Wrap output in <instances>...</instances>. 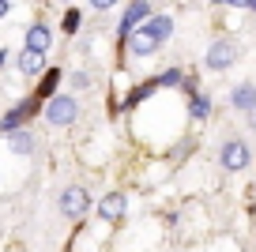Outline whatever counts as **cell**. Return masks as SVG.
<instances>
[{
  "label": "cell",
  "mask_w": 256,
  "mask_h": 252,
  "mask_svg": "<svg viewBox=\"0 0 256 252\" xmlns=\"http://www.w3.org/2000/svg\"><path fill=\"white\" fill-rule=\"evenodd\" d=\"M46 120L53 128H72L76 120H80V102H76V94H53L46 102Z\"/></svg>",
  "instance_id": "cell-1"
},
{
  "label": "cell",
  "mask_w": 256,
  "mask_h": 252,
  "mask_svg": "<svg viewBox=\"0 0 256 252\" xmlns=\"http://www.w3.org/2000/svg\"><path fill=\"white\" fill-rule=\"evenodd\" d=\"M218 162H222V170H230V174H241V170H248V162H252V150H248L245 140L230 136V140L218 147Z\"/></svg>",
  "instance_id": "cell-2"
},
{
  "label": "cell",
  "mask_w": 256,
  "mask_h": 252,
  "mask_svg": "<svg viewBox=\"0 0 256 252\" xmlns=\"http://www.w3.org/2000/svg\"><path fill=\"white\" fill-rule=\"evenodd\" d=\"M90 207V192L83 188V184H68V188L60 192V214L64 218H83Z\"/></svg>",
  "instance_id": "cell-3"
},
{
  "label": "cell",
  "mask_w": 256,
  "mask_h": 252,
  "mask_svg": "<svg viewBox=\"0 0 256 252\" xmlns=\"http://www.w3.org/2000/svg\"><path fill=\"white\" fill-rule=\"evenodd\" d=\"M234 60H238V46H234L230 38H218L215 46L208 49V56H204V64H208L211 72H226Z\"/></svg>",
  "instance_id": "cell-4"
},
{
  "label": "cell",
  "mask_w": 256,
  "mask_h": 252,
  "mask_svg": "<svg viewBox=\"0 0 256 252\" xmlns=\"http://www.w3.org/2000/svg\"><path fill=\"white\" fill-rule=\"evenodd\" d=\"M34 113H38V98H23V102L16 106V110H8L4 113V120H0V132H19V128L26 124V120L34 117Z\"/></svg>",
  "instance_id": "cell-5"
},
{
  "label": "cell",
  "mask_w": 256,
  "mask_h": 252,
  "mask_svg": "<svg viewBox=\"0 0 256 252\" xmlns=\"http://www.w3.org/2000/svg\"><path fill=\"white\" fill-rule=\"evenodd\" d=\"M154 12H151V4H144V0H136V4H128L124 8V16H120V26H117V34L120 38H128L132 30H140V26L151 19Z\"/></svg>",
  "instance_id": "cell-6"
},
{
  "label": "cell",
  "mask_w": 256,
  "mask_h": 252,
  "mask_svg": "<svg viewBox=\"0 0 256 252\" xmlns=\"http://www.w3.org/2000/svg\"><path fill=\"white\" fill-rule=\"evenodd\" d=\"M124 46H128V53H132V56H151L154 49H158V42H154L151 34L140 26V30H132V34L124 38Z\"/></svg>",
  "instance_id": "cell-7"
},
{
  "label": "cell",
  "mask_w": 256,
  "mask_h": 252,
  "mask_svg": "<svg viewBox=\"0 0 256 252\" xmlns=\"http://www.w3.org/2000/svg\"><path fill=\"white\" fill-rule=\"evenodd\" d=\"M124 211H128V204H124V196H120V192H110V196L98 200V214H102L106 222L124 218Z\"/></svg>",
  "instance_id": "cell-8"
},
{
  "label": "cell",
  "mask_w": 256,
  "mask_h": 252,
  "mask_svg": "<svg viewBox=\"0 0 256 252\" xmlns=\"http://www.w3.org/2000/svg\"><path fill=\"white\" fill-rule=\"evenodd\" d=\"M230 106L241 110V113H252L256 110V83H238L230 90Z\"/></svg>",
  "instance_id": "cell-9"
},
{
  "label": "cell",
  "mask_w": 256,
  "mask_h": 252,
  "mask_svg": "<svg viewBox=\"0 0 256 252\" xmlns=\"http://www.w3.org/2000/svg\"><path fill=\"white\" fill-rule=\"evenodd\" d=\"M46 49H49V26L46 23H30L26 26V53L46 56Z\"/></svg>",
  "instance_id": "cell-10"
},
{
  "label": "cell",
  "mask_w": 256,
  "mask_h": 252,
  "mask_svg": "<svg viewBox=\"0 0 256 252\" xmlns=\"http://www.w3.org/2000/svg\"><path fill=\"white\" fill-rule=\"evenodd\" d=\"M8 147L16 150V154H34V150H38V136L30 132V128H19V132H12L8 136Z\"/></svg>",
  "instance_id": "cell-11"
},
{
  "label": "cell",
  "mask_w": 256,
  "mask_h": 252,
  "mask_svg": "<svg viewBox=\"0 0 256 252\" xmlns=\"http://www.w3.org/2000/svg\"><path fill=\"white\" fill-rule=\"evenodd\" d=\"M144 30H147V34H151V38L162 46V42L174 34V19H170V16H151V19L144 23Z\"/></svg>",
  "instance_id": "cell-12"
},
{
  "label": "cell",
  "mask_w": 256,
  "mask_h": 252,
  "mask_svg": "<svg viewBox=\"0 0 256 252\" xmlns=\"http://www.w3.org/2000/svg\"><path fill=\"white\" fill-rule=\"evenodd\" d=\"M19 72H23L26 79H34V76H42L46 72V56H38V53H19Z\"/></svg>",
  "instance_id": "cell-13"
},
{
  "label": "cell",
  "mask_w": 256,
  "mask_h": 252,
  "mask_svg": "<svg viewBox=\"0 0 256 252\" xmlns=\"http://www.w3.org/2000/svg\"><path fill=\"white\" fill-rule=\"evenodd\" d=\"M56 83H60V68H46L42 72V83H38V98H53Z\"/></svg>",
  "instance_id": "cell-14"
},
{
  "label": "cell",
  "mask_w": 256,
  "mask_h": 252,
  "mask_svg": "<svg viewBox=\"0 0 256 252\" xmlns=\"http://www.w3.org/2000/svg\"><path fill=\"white\" fill-rule=\"evenodd\" d=\"M208 113H211V98L208 94H192L188 98V117L192 120H204Z\"/></svg>",
  "instance_id": "cell-15"
},
{
  "label": "cell",
  "mask_w": 256,
  "mask_h": 252,
  "mask_svg": "<svg viewBox=\"0 0 256 252\" xmlns=\"http://www.w3.org/2000/svg\"><path fill=\"white\" fill-rule=\"evenodd\" d=\"M154 87H158V83H154V79H151V83H144V87H136V90H132V94L124 98V110H132V106H140V102H144V98L151 94Z\"/></svg>",
  "instance_id": "cell-16"
},
{
  "label": "cell",
  "mask_w": 256,
  "mask_h": 252,
  "mask_svg": "<svg viewBox=\"0 0 256 252\" xmlns=\"http://www.w3.org/2000/svg\"><path fill=\"white\" fill-rule=\"evenodd\" d=\"M154 83H158V87H184V76H181L177 68H170V72H162Z\"/></svg>",
  "instance_id": "cell-17"
},
{
  "label": "cell",
  "mask_w": 256,
  "mask_h": 252,
  "mask_svg": "<svg viewBox=\"0 0 256 252\" xmlns=\"http://www.w3.org/2000/svg\"><path fill=\"white\" fill-rule=\"evenodd\" d=\"M80 30V8H68L64 12V34H76Z\"/></svg>",
  "instance_id": "cell-18"
},
{
  "label": "cell",
  "mask_w": 256,
  "mask_h": 252,
  "mask_svg": "<svg viewBox=\"0 0 256 252\" xmlns=\"http://www.w3.org/2000/svg\"><path fill=\"white\" fill-rule=\"evenodd\" d=\"M68 83H72V90H87V87H90V76H87V72H72V76H68Z\"/></svg>",
  "instance_id": "cell-19"
},
{
  "label": "cell",
  "mask_w": 256,
  "mask_h": 252,
  "mask_svg": "<svg viewBox=\"0 0 256 252\" xmlns=\"http://www.w3.org/2000/svg\"><path fill=\"white\" fill-rule=\"evenodd\" d=\"M238 8H245V12H252V16H256V0H238Z\"/></svg>",
  "instance_id": "cell-20"
},
{
  "label": "cell",
  "mask_w": 256,
  "mask_h": 252,
  "mask_svg": "<svg viewBox=\"0 0 256 252\" xmlns=\"http://www.w3.org/2000/svg\"><path fill=\"white\" fill-rule=\"evenodd\" d=\"M8 12H12V4H8V0H0V19L8 16Z\"/></svg>",
  "instance_id": "cell-21"
},
{
  "label": "cell",
  "mask_w": 256,
  "mask_h": 252,
  "mask_svg": "<svg viewBox=\"0 0 256 252\" xmlns=\"http://www.w3.org/2000/svg\"><path fill=\"white\" fill-rule=\"evenodd\" d=\"M245 117H248V128L256 132V110H252V113H245Z\"/></svg>",
  "instance_id": "cell-22"
},
{
  "label": "cell",
  "mask_w": 256,
  "mask_h": 252,
  "mask_svg": "<svg viewBox=\"0 0 256 252\" xmlns=\"http://www.w3.org/2000/svg\"><path fill=\"white\" fill-rule=\"evenodd\" d=\"M4 64H8V49H0V68H4Z\"/></svg>",
  "instance_id": "cell-23"
}]
</instances>
